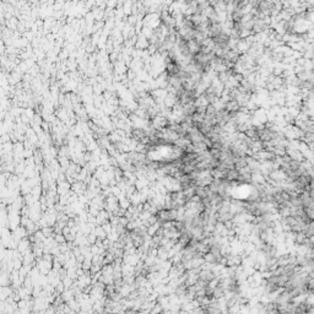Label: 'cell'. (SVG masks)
Instances as JSON below:
<instances>
[{
	"mask_svg": "<svg viewBox=\"0 0 314 314\" xmlns=\"http://www.w3.org/2000/svg\"><path fill=\"white\" fill-rule=\"evenodd\" d=\"M287 155H288L293 161H298V162H303V161H304V157H303L302 152L299 151V150L287 149Z\"/></svg>",
	"mask_w": 314,
	"mask_h": 314,
	"instance_id": "6da1fadb",
	"label": "cell"
},
{
	"mask_svg": "<svg viewBox=\"0 0 314 314\" xmlns=\"http://www.w3.org/2000/svg\"><path fill=\"white\" fill-rule=\"evenodd\" d=\"M239 108H241V106H239V103L237 102V101H228L227 103L225 104V109L227 110V112H239Z\"/></svg>",
	"mask_w": 314,
	"mask_h": 314,
	"instance_id": "7a4b0ae2",
	"label": "cell"
},
{
	"mask_svg": "<svg viewBox=\"0 0 314 314\" xmlns=\"http://www.w3.org/2000/svg\"><path fill=\"white\" fill-rule=\"evenodd\" d=\"M303 233L307 238H313L314 237V221H312V222H309L307 225V227L303 231Z\"/></svg>",
	"mask_w": 314,
	"mask_h": 314,
	"instance_id": "3957f363",
	"label": "cell"
},
{
	"mask_svg": "<svg viewBox=\"0 0 314 314\" xmlns=\"http://www.w3.org/2000/svg\"><path fill=\"white\" fill-rule=\"evenodd\" d=\"M108 301H109V303H112V299H108ZM106 306H108V302H107ZM114 306H115V302H114V304H109V307H114Z\"/></svg>",
	"mask_w": 314,
	"mask_h": 314,
	"instance_id": "277c9868",
	"label": "cell"
}]
</instances>
